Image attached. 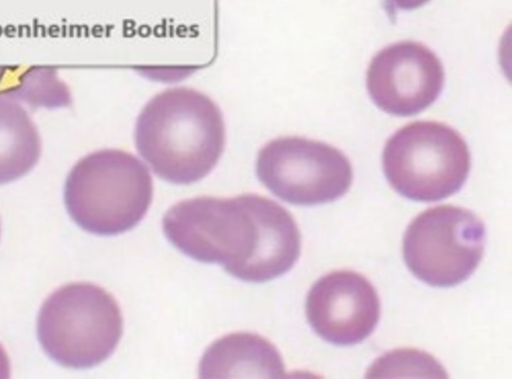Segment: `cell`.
<instances>
[{
	"label": "cell",
	"instance_id": "277c9868",
	"mask_svg": "<svg viewBox=\"0 0 512 379\" xmlns=\"http://www.w3.org/2000/svg\"><path fill=\"white\" fill-rule=\"evenodd\" d=\"M123 330L116 300L103 288L86 282L54 291L43 303L37 335L44 351L70 368H90L115 350Z\"/></svg>",
	"mask_w": 512,
	"mask_h": 379
},
{
	"label": "cell",
	"instance_id": "7a4b0ae2",
	"mask_svg": "<svg viewBox=\"0 0 512 379\" xmlns=\"http://www.w3.org/2000/svg\"><path fill=\"white\" fill-rule=\"evenodd\" d=\"M134 141L158 177L174 184H192L218 163L225 147V123L220 108L207 95L174 87L158 93L143 107Z\"/></svg>",
	"mask_w": 512,
	"mask_h": 379
},
{
	"label": "cell",
	"instance_id": "9c48e42d",
	"mask_svg": "<svg viewBox=\"0 0 512 379\" xmlns=\"http://www.w3.org/2000/svg\"><path fill=\"white\" fill-rule=\"evenodd\" d=\"M306 316L325 341L354 345L374 331L380 317V302L364 276L349 270L333 271L311 287Z\"/></svg>",
	"mask_w": 512,
	"mask_h": 379
},
{
	"label": "cell",
	"instance_id": "7c38bea8",
	"mask_svg": "<svg viewBox=\"0 0 512 379\" xmlns=\"http://www.w3.org/2000/svg\"><path fill=\"white\" fill-rule=\"evenodd\" d=\"M429 0H384V7L389 16H395L398 10H412Z\"/></svg>",
	"mask_w": 512,
	"mask_h": 379
},
{
	"label": "cell",
	"instance_id": "8fae6325",
	"mask_svg": "<svg viewBox=\"0 0 512 379\" xmlns=\"http://www.w3.org/2000/svg\"><path fill=\"white\" fill-rule=\"evenodd\" d=\"M37 126L12 96L0 93V184L27 174L41 155Z\"/></svg>",
	"mask_w": 512,
	"mask_h": 379
},
{
	"label": "cell",
	"instance_id": "ba28073f",
	"mask_svg": "<svg viewBox=\"0 0 512 379\" xmlns=\"http://www.w3.org/2000/svg\"><path fill=\"white\" fill-rule=\"evenodd\" d=\"M443 84L444 70L438 57L413 41L397 42L379 51L366 76L372 101L396 116H411L430 106Z\"/></svg>",
	"mask_w": 512,
	"mask_h": 379
},
{
	"label": "cell",
	"instance_id": "6da1fadb",
	"mask_svg": "<svg viewBox=\"0 0 512 379\" xmlns=\"http://www.w3.org/2000/svg\"><path fill=\"white\" fill-rule=\"evenodd\" d=\"M163 231L187 256L221 264L247 282H265L286 273L300 255V233L292 215L257 194L178 202L165 213Z\"/></svg>",
	"mask_w": 512,
	"mask_h": 379
},
{
	"label": "cell",
	"instance_id": "5b68a950",
	"mask_svg": "<svg viewBox=\"0 0 512 379\" xmlns=\"http://www.w3.org/2000/svg\"><path fill=\"white\" fill-rule=\"evenodd\" d=\"M382 165L390 185L402 196L432 202L461 189L470 171V153L462 136L435 121H416L386 142Z\"/></svg>",
	"mask_w": 512,
	"mask_h": 379
},
{
	"label": "cell",
	"instance_id": "3957f363",
	"mask_svg": "<svg viewBox=\"0 0 512 379\" xmlns=\"http://www.w3.org/2000/svg\"><path fill=\"white\" fill-rule=\"evenodd\" d=\"M152 197L153 181L146 165L119 149H102L81 158L64 187L71 218L98 235L132 229L145 216Z\"/></svg>",
	"mask_w": 512,
	"mask_h": 379
},
{
	"label": "cell",
	"instance_id": "8992f818",
	"mask_svg": "<svg viewBox=\"0 0 512 379\" xmlns=\"http://www.w3.org/2000/svg\"><path fill=\"white\" fill-rule=\"evenodd\" d=\"M484 223L453 205L429 208L416 216L403 238L407 267L435 287L455 286L477 268L485 247Z\"/></svg>",
	"mask_w": 512,
	"mask_h": 379
},
{
	"label": "cell",
	"instance_id": "4fadbf2b",
	"mask_svg": "<svg viewBox=\"0 0 512 379\" xmlns=\"http://www.w3.org/2000/svg\"><path fill=\"white\" fill-rule=\"evenodd\" d=\"M10 377V363L5 349L0 344V378Z\"/></svg>",
	"mask_w": 512,
	"mask_h": 379
},
{
	"label": "cell",
	"instance_id": "30bf717a",
	"mask_svg": "<svg viewBox=\"0 0 512 379\" xmlns=\"http://www.w3.org/2000/svg\"><path fill=\"white\" fill-rule=\"evenodd\" d=\"M282 357L265 338L233 333L216 340L205 351L201 378H278L285 374Z\"/></svg>",
	"mask_w": 512,
	"mask_h": 379
},
{
	"label": "cell",
	"instance_id": "52a82bcc",
	"mask_svg": "<svg viewBox=\"0 0 512 379\" xmlns=\"http://www.w3.org/2000/svg\"><path fill=\"white\" fill-rule=\"evenodd\" d=\"M256 174L275 196L295 205H317L342 197L352 167L337 148L302 137L269 141L257 155Z\"/></svg>",
	"mask_w": 512,
	"mask_h": 379
}]
</instances>
